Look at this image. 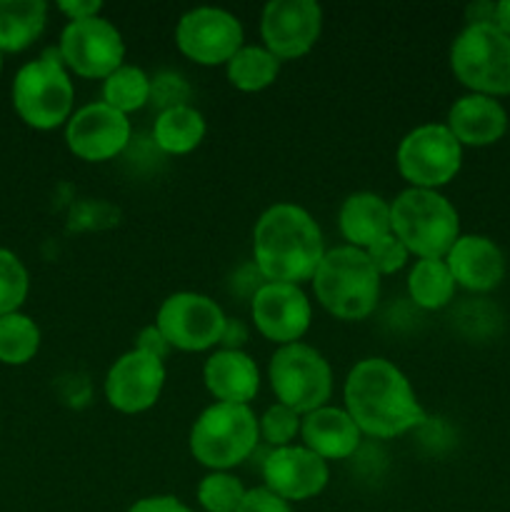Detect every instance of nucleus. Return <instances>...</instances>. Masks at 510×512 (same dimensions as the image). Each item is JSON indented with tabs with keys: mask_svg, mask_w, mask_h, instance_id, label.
I'll use <instances>...</instances> for the list:
<instances>
[{
	"mask_svg": "<svg viewBox=\"0 0 510 512\" xmlns=\"http://www.w3.org/2000/svg\"><path fill=\"white\" fill-rule=\"evenodd\" d=\"M225 323L228 318L215 300L188 290L165 298L155 318V325L170 348L183 353H203L220 345Z\"/></svg>",
	"mask_w": 510,
	"mask_h": 512,
	"instance_id": "10",
	"label": "nucleus"
},
{
	"mask_svg": "<svg viewBox=\"0 0 510 512\" xmlns=\"http://www.w3.org/2000/svg\"><path fill=\"white\" fill-rule=\"evenodd\" d=\"M153 138L163 153L188 155L203 143L205 118L193 105H178V108L160 110L153 125Z\"/></svg>",
	"mask_w": 510,
	"mask_h": 512,
	"instance_id": "24",
	"label": "nucleus"
},
{
	"mask_svg": "<svg viewBox=\"0 0 510 512\" xmlns=\"http://www.w3.org/2000/svg\"><path fill=\"white\" fill-rule=\"evenodd\" d=\"M270 388L280 405L298 415L323 408L333 393V370L328 360L305 343L280 345L268 365Z\"/></svg>",
	"mask_w": 510,
	"mask_h": 512,
	"instance_id": "8",
	"label": "nucleus"
},
{
	"mask_svg": "<svg viewBox=\"0 0 510 512\" xmlns=\"http://www.w3.org/2000/svg\"><path fill=\"white\" fill-rule=\"evenodd\" d=\"M448 130L460 145L485 148L498 143L508 130V113L500 100L488 95L468 93L455 100L448 110Z\"/></svg>",
	"mask_w": 510,
	"mask_h": 512,
	"instance_id": "19",
	"label": "nucleus"
},
{
	"mask_svg": "<svg viewBox=\"0 0 510 512\" xmlns=\"http://www.w3.org/2000/svg\"><path fill=\"white\" fill-rule=\"evenodd\" d=\"M128 512H193L183 500L173 495H150V498L138 500Z\"/></svg>",
	"mask_w": 510,
	"mask_h": 512,
	"instance_id": "36",
	"label": "nucleus"
},
{
	"mask_svg": "<svg viewBox=\"0 0 510 512\" xmlns=\"http://www.w3.org/2000/svg\"><path fill=\"white\" fill-rule=\"evenodd\" d=\"M58 53L63 65L88 80H105L123 65L125 43L120 30L110 20L85 18L70 20L60 35Z\"/></svg>",
	"mask_w": 510,
	"mask_h": 512,
	"instance_id": "11",
	"label": "nucleus"
},
{
	"mask_svg": "<svg viewBox=\"0 0 510 512\" xmlns=\"http://www.w3.org/2000/svg\"><path fill=\"white\" fill-rule=\"evenodd\" d=\"M245 493L235 475L230 473H210L198 485V503L205 512H235L243 503Z\"/></svg>",
	"mask_w": 510,
	"mask_h": 512,
	"instance_id": "29",
	"label": "nucleus"
},
{
	"mask_svg": "<svg viewBox=\"0 0 510 512\" xmlns=\"http://www.w3.org/2000/svg\"><path fill=\"white\" fill-rule=\"evenodd\" d=\"M150 90H153V80L145 75V70L123 63L103 80V103L128 115L150 103Z\"/></svg>",
	"mask_w": 510,
	"mask_h": 512,
	"instance_id": "27",
	"label": "nucleus"
},
{
	"mask_svg": "<svg viewBox=\"0 0 510 512\" xmlns=\"http://www.w3.org/2000/svg\"><path fill=\"white\" fill-rule=\"evenodd\" d=\"M363 253L368 255V260L373 263V268L378 270V275L398 273V270L405 268V263H408L410 258L408 248H405L393 233L380 238L378 243H373L368 250H363Z\"/></svg>",
	"mask_w": 510,
	"mask_h": 512,
	"instance_id": "32",
	"label": "nucleus"
},
{
	"mask_svg": "<svg viewBox=\"0 0 510 512\" xmlns=\"http://www.w3.org/2000/svg\"><path fill=\"white\" fill-rule=\"evenodd\" d=\"M260 425L250 405L215 403L198 415L190 430V453L213 473H225L255 453Z\"/></svg>",
	"mask_w": 510,
	"mask_h": 512,
	"instance_id": "5",
	"label": "nucleus"
},
{
	"mask_svg": "<svg viewBox=\"0 0 510 512\" xmlns=\"http://www.w3.org/2000/svg\"><path fill=\"white\" fill-rule=\"evenodd\" d=\"M338 223L350 248L368 250L390 235V203L375 193H353L340 205Z\"/></svg>",
	"mask_w": 510,
	"mask_h": 512,
	"instance_id": "22",
	"label": "nucleus"
},
{
	"mask_svg": "<svg viewBox=\"0 0 510 512\" xmlns=\"http://www.w3.org/2000/svg\"><path fill=\"white\" fill-rule=\"evenodd\" d=\"M188 93H190V88L183 83V78H180V75L163 73L153 80L150 100H153V103H158L163 110H170V108H178V105H188L185 103V100H188Z\"/></svg>",
	"mask_w": 510,
	"mask_h": 512,
	"instance_id": "33",
	"label": "nucleus"
},
{
	"mask_svg": "<svg viewBox=\"0 0 510 512\" xmlns=\"http://www.w3.org/2000/svg\"><path fill=\"white\" fill-rule=\"evenodd\" d=\"M300 435H303L305 448L313 450L328 463V460L350 458L358 450L363 433L348 415V410L323 405V408L303 415Z\"/></svg>",
	"mask_w": 510,
	"mask_h": 512,
	"instance_id": "21",
	"label": "nucleus"
},
{
	"mask_svg": "<svg viewBox=\"0 0 510 512\" xmlns=\"http://www.w3.org/2000/svg\"><path fill=\"white\" fill-rule=\"evenodd\" d=\"M253 255L265 283L300 285L313 280L325 255L320 225L300 205H270L255 223Z\"/></svg>",
	"mask_w": 510,
	"mask_h": 512,
	"instance_id": "2",
	"label": "nucleus"
},
{
	"mask_svg": "<svg viewBox=\"0 0 510 512\" xmlns=\"http://www.w3.org/2000/svg\"><path fill=\"white\" fill-rule=\"evenodd\" d=\"M253 323L270 343H300L313 320V308L300 285L263 283L250 300Z\"/></svg>",
	"mask_w": 510,
	"mask_h": 512,
	"instance_id": "15",
	"label": "nucleus"
},
{
	"mask_svg": "<svg viewBox=\"0 0 510 512\" xmlns=\"http://www.w3.org/2000/svg\"><path fill=\"white\" fill-rule=\"evenodd\" d=\"M40 348V328L23 313L0 315V363L25 365Z\"/></svg>",
	"mask_w": 510,
	"mask_h": 512,
	"instance_id": "28",
	"label": "nucleus"
},
{
	"mask_svg": "<svg viewBox=\"0 0 510 512\" xmlns=\"http://www.w3.org/2000/svg\"><path fill=\"white\" fill-rule=\"evenodd\" d=\"M225 70H228V80L233 88L243 90V93H258V90H265L275 83L280 73V60L270 50H265V45L263 48L243 45L228 60Z\"/></svg>",
	"mask_w": 510,
	"mask_h": 512,
	"instance_id": "25",
	"label": "nucleus"
},
{
	"mask_svg": "<svg viewBox=\"0 0 510 512\" xmlns=\"http://www.w3.org/2000/svg\"><path fill=\"white\" fill-rule=\"evenodd\" d=\"M205 388L218 403L250 405L260 390V373L255 360L243 350H218L205 360Z\"/></svg>",
	"mask_w": 510,
	"mask_h": 512,
	"instance_id": "20",
	"label": "nucleus"
},
{
	"mask_svg": "<svg viewBox=\"0 0 510 512\" xmlns=\"http://www.w3.org/2000/svg\"><path fill=\"white\" fill-rule=\"evenodd\" d=\"M343 398L360 433L370 438H398L425 423V410L410 380L385 358L355 363L345 378Z\"/></svg>",
	"mask_w": 510,
	"mask_h": 512,
	"instance_id": "1",
	"label": "nucleus"
},
{
	"mask_svg": "<svg viewBox=\"0 0 510 512\" xmlns=\"http://www.w3.org/2000/svg\"><path fill=\"white\" fill-rule=\"evenodd\" d=\"M300 423H303V415H298L295 410H290L288 405H273V408L265 410L263 418H258L260 425V438L270 445V448H288L293 445L295 435L300 433Z\"/></svg>",
	"mask_w": 510,
	"mask_h": 512,
	"instance_id": "31",
	"label": "nucleus"
},
{
	"mask_svg": "<svg viewBox=\"0 0 510 512\" xmlns=\"http://www.w3.org/2000/svg\"><path fill=\"white\" fill-rule=\"evenodd\" d=\"M495 25H498L505 35H510V0L495 3Z\"/></svg>",
	"mask_w": 510,
	"mask_h": 512,
	"instance_id": "39",
	"label": "nucleus"
},
{
	"mask_svg": "<svg viewBox=\"0 0 510 512\" xmlns=\"http://www.w3.org/2000/svg\"><path fill=\"white\" fill-rule=\"evenodd\" d=\"M395 163L410 188L438 190L458 175L463 165V145L445 123H425L400 140Z\"/></svg>",
	"mask_w": 510,
	"mask_h": 512,
	"instance_id": "9",
	"label": "nucleus"
},
{
	"mask_svg": "<svg viewBox=\"0 0 510 512\" xmlns=\"http://www.w3.org/2000/svg\"><path fill=\"white\" fill-rule=\"evenodd\" d=\"M248 340V330H245L243 323H238V320H228L225 323V330H223V340H220V345H225V350H240V345Z\"/></svg>",
	"mask_w": 510,
	"mask_h": 512,
	"instance_id": "38",
	"label": "nucleus"
},
{
	"mask_svg": "<svg viewBox=\"0 0 510 512\" xmlns=\"http://www.w3.org/2000/svg\"><path fill=\"white\" fill-rule=\"evenodd\" d=\"M135 350H143V353L165 360L170 345H168V340L163 338V333L158 330V325L153 323V325H148V328L140 330L138 338H135Z\"/></svg>",
	"mask_w": 510,
	"mask_h": 512,
	"instance_id": "35",
	"label": "nucleus"
},
{
	"mask_svg": "<svg viewBox=\"0 0 510 512\" xmlns=\"http://www.w3.org/2000/svg\"><path fill=\"white\" fill-rule=\"evenodd\" d=\"M48 5L43 0H0V53H20L43 35Z\"/></svg>",
	"mask_w": 510,
	"mask_h": 512,
	"instance_id": "23",
	"label": "nucleus"
},
{
	"mask_svg": "<svg viewBox=\"0 0 510 512\" xmlns=\"http://www.w3.org/2000/svg\"><path fill=\"white\" fill-rule=\"evenodd\" d=\"M318 303L340 320H363L378 305L380 275L368 255L350 245L325 250L313 275Z\"/></svg>",
	"mask_w": 510,
	"mask_h": 512,
	"instance_id": "4",
	"label": "nucleus"
},
{
	"mask_svg": "<svg viewBox=\"0 0 510 512\" xmlns=\"http://www.w3.org/2000/svg\"><path fill=\"white\" fill-rule=\"evenodd\" d=\"M328 478V463L305 445L275 448L263 460L265 488L288 503L320 495L328 485Z\"/></svg>",
	"mask_w": 510,
	"mask_h": 512,
	"instance_id": "17",
	"label": "nucleus"
},
{
	"mask_svg": "<svg viewBox=\"0 0 510 512\" xmlns=\"http://www.w3.org/2000/svg\"><path fill=\"white\" fill-rule=\"evenodd\" d=\"M28 270L20 258L10 250L0 248V315L18 313L20 305L28 298Z\"/></svg>",
	"mask_w": 510,
	"mask_h": 512,
	"instance_id": "30",
	"label": "nucleus"
},
{
	"mask_svg": "<svg viewBox=\"0 0 510 512\" xmlns=\"http://www.w3.org/2000/svg\"><path fill=\"white\" fill-rule=\"evenodd\" d=\"M235 512H293L288 500H283L280 495L270 493L268 488H253L245 493L243 503Z\"/></svg>",
	"mask_w": 510,
	"mask_h": 512,
	"instance_id": "34",
	"label": "nucleus"
},
{
	"mask_svg": "<svg viewBox=\"0 0 510 512\" xmlns=\"http://www.w3.org/2000/svg\"><path fill=\"white\" fill-rule=\"evenodd\" d=\"M408 293L418 308L440 310L453 300L455 280L445 260H418L410 268Z\"/></svg>",
	"mask_w": 510,
	"mask_h": 512,
	"instance_id": "26",
	"label": "nucleus"
},
{
	"mask_svg": "<svg viewBox=\"0 0 510 512\" xmlns=\"http://www.w3.org/2000/svg\"><path fill=\"white\" fill-rule=\"evenodd\" d=\"M243 40L240 20L223 8H193L175 25L178 50L198 65H228Z\"/></svg>",
	"mask_w": 510,
	"mask_h": 512,
	"instance_id": "12",
	"label": "nucleus"
},
{
	"mask_svg": "<svg viewBox=\"0 0 510 512\" xmlns=\"http://www.w3.org/2000/svg\"><path fill=\"white\" fill-rule=\"evenodd\" d=\"M323 30V10L315 0H270L260 18L265 50L278 60H295L310 53Z\"/></svg>",
	"mask_w": 510,
	"mask_h": 512,
	"instance_id": "13",
	"label": "nucleus"
},
{
	"mask_svg": "<svg viewBox=\"0 0 510 512\" xmlns=\"http://www.w3.org/2000/svg\"><path fill=\"white\" fill-rule=\"evenodd\" d=\"M0 70H3V53H0Z\"/></svg>",
	"mask_w": 510,
	"mask_h": 512,
	"instance_id": "40",
	"label": "nucleus"
},
{
	"mask_svg": "<svg viewBox=\"0 0 510 512\" xmlns=\"http://www.w3.org/2000/svg\"><path fill=\"white\" fill-rule=\"evenodd\" d=\"M100 8L103 5L98 0H63V3H58V10L68 15V20L95 18L100 13Z\"/></svg>",
	"mask_w": 510,
	"mask_h": 512,
	"instance_id": "37",
	"label": "nucleus"
},
{
	"mask_svg": "<svg viewBox=\"0 0 510 512\" xmlns=\"http://www.w3.org/2000/svg\"><path fill=\"white\" fill-rule=\"evenodd\" d=\"M390 233L420 260H443L460 238L455 205L438 190L408 188L390 203Z\"/></svg>",
	"mask_w": 510,
	"mask_h": 512,
	"instance_id": "3",
	"label": "nucleus"
},
{
	"mask_svg": "<svg viewBox=\"0 0 510 512\" xmlns=\"http://www.w3.org/2000/svg\"><path fill=\"white\" fill-rule=\"evenodd\" d=\"M128 115L100 103H88L75 110L65 128V143L75 158L85 163H105L123 153L130 143Z\"/></svg>",
	"mask_w": 510,
	"mask_h": 512,
	"instance_id": "14",
	"label": "nucleus"
},
{
	"mask_svg": "<svg viewBox=\"0 0 510 512\" xmlns=\"http://www.w3.org/2000/svg\"><path fill=\"white\" fill-rule=\"evenodd\" d=\"M450 68L470 93L510 95V35L498 25H465L450 48Z\"/></svg>",
	"mask_w": 510,
	"mask_h": 512,
	"instance_id": "7",
	"label": "nucleus"
},
{
	"mask_svg": "<svg viewBox=\"0 0 510 512\" xmlns=\"http://www.w3.org/2000/svg\"><path fill=\"white\" fill-rule=\"evenodd\" d=\"M165 385V365L155 355L130 350L110 365L105 375V398L118 413H145L158 403Z\"/></svg>",
	"mask_w": 510,
	"mask_h": 512,
	"instance_id": "16",
	"label": "nucleus"
},
{
	"mask_svg": "<svg viewBox=\"0 0 510 512\" xmlns=\"http://www.w3.org/2000/svg\"><path fill=\"white\" fill-rule=\"evenodd\" d=\"M455 285L473 293L495 290L505 278V255L485 235H460L445 255Z\"/></svg>",
	"mask_w": 510,
	"mask_h": 512,
	"instance_id": "18",
	"label": "nucleus"
},
{
	"mask_svg": "<svg viewBox=\"0 0 510 512\" xmlns=\"http://www.w3.org/2000/svg\"><path fill=\"white\" fill-rule=\"evenodd\" d=\"M75 88L58 50H45L30 60L13 80V105L25 125L35 130H53L70 120Z\"/></svg>",
	"mask_w": 510,
	"mask_h": 512,
	"instance_id": "6",
	"label": "nucleus"
}]
</instances>
